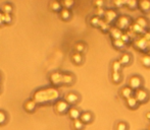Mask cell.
<instances>
[{
	"label": "cell",
	"mask_w": 150,
	"mask_h": 130,
	"mask_svg": "<svg viewBox=\"0 0 150 130\" xmlns=\"http://www.w3.org/2000/svg\"><path fill=\"white\" fill-rule=\"evenodd\" d=\"M59 97V93L57 89H39L34 94V101L39 104L41 103H46V102H51V101L56 100Z\"/></svg>",
	"instance_id": "cell-1"
},
{
	"label": "cell",
	"mask_w": 150,
	"mask_h": 130,
	"mask_svg": "<svg viewBox=\"0 0 150 130\" xmlns=\"http://www.w3.org/2000/svg\"><path fill=\"white\" fill-rule=\"evenodd\" d=\"M131 26H132V20L128 15H120L115 22V27L120 31L128 30L131 28Z\"/></svg>",
	"instance_id": "cell-2"
},
{
	"label": "cell",
	"mask_w": 150,
	"mask_h": 130,
	"mask_svg": "<svg viewBox=\"0 0 150 130\" xmlns=\"http://www.w3.org/2000/svg\"><path fill=\"white\" fill-rule=\"evenodd\" d=\"M133 45L139 51H145V50L149 49L150 43L148 41H146L142 36V37H138L137 39H135L134 42H133Z\"/></svg>",
	"instance_id": "cell-3"
},
{
	"label": "cell",
	"mask_w": 150,
	"mask_h": 130,
	"mask_svg": "<svg viewBox=\"0 0 150 130\" xmlns=\"http://www.w3.org/2000/svg\"><path fill=\"white\" fill-rule=\"evenodd\" d=\"M143 85L142 78L138 75H133L129 78V87L133 89V91H138L141 89Z\"/></svg>",
	"instance_id": "cell-4"
},
{
	"label": "cell",
	"mask_w": 150,
	"mask_h": 130,
	"mask_svg": "<svg viewBox=\"0 0 150 130\" xmlns=\"http://www.w3.org/2000/svg\"><path fill=\"white\" fill-rule=\"evenodd\" d=\"M134 97L136 98V100L139 102V104H144V103H146L147 101L149 100V94L146 89H140L135 92Z\"/></svg>",
	"instance_id": "cell-5"
},
{
	"label": "cell",
	"mask_w": 150,
	"mask_h": 130,
	"mask_svg": "<svg viewBox=\"0 0 150 130\" xmlns=\"http://www.w3.org/2000/svg\"><path fill=\"white\" fill-rule=\"evenodd\" d=\"M119 18L117 16V12L115 11V9H108L105 11L104 14V22H107V24H112V22H115Z\"/></svg>",
	"instance_id": "cell-6"
},
{
	"label": "cell",
	"mask_w": 150,
	"mask_h": 130,
	"mask_svg": "<svg viewBox=\"0 0 150 130\" xmlns=\"http://www.w3.org/2000/svg\"><path fill=\"white\" fill-rule=\"evenodd\" d=\"M54 110H55V112L57 113V114H63V113H65L67 111L69 110V104H67L65 101L59 100L55 103V105H54Z\"/></svg>",
	"instance_id": "cell-7"
},
{
	"label": "cell",
	"mask_w": 150,
	"mask_h": 130,
	"mask_svg": "<svg viewBox=\"0 0 150 130\" xmlns=\"http://www.w3.org/2000/svg\"><path fill=\"white\" fill-rule=\"evenodd\" d=\"M49 79L52 85H62V73L58 72V71L52 72L49 76Z\"/></svg>",
	"instance_id": "cell-8"
},
{
	"label": "cell",
	"mask_w": 150,
	"mask_h": 130,
	"mask_svg": "<svg viewBox=\"0 0 150 130\" xmlns=\"http://www.w3.org/2000/svg\"><path fill=\"white\" fill-rule=\"evenodd\" d=\"M120 95L122 99L127 100V99H129V98H131V97L134 96V91H133L129 85L128 87H122L120 91Z\"/></svg>",
	"instance_id": "cell-9"
},
{
	"label": "cell",
	"mask_w": 150,
	"mask_h": 130,
	"mask_svg": "<svg viewBox=\"0 0 150 130\" xmlns=\"http://www.w3.org/2000/svg\"><path fill=\"white\" fill-rule=\"evenodd\" d=\"M79 99H80L79 96H78L76 93H69L64 96V101L69 105H75L76 103H78Z\"/></svg>",
	"instance_id": "cell-10"
},
{
	"label": "cell",
	"mask_w": 150,
	"mask_h": 130,
	"mask_svg": "<svg viewBox=\"0 0 150 130\" xmlns=\"http://www.w3.org/2000/svg\"><path fill=\"white\" fill-rule=\"evenodd\" d=\"M138 7L144 13L150 12V0H142L138 3Z\"/></svg>",
	"instance_id": "cell-11"
},
{
	"label": "cell",
	"mask_w": 150,
	"mask_h": 130,
	"mask_svg": "<svg viewBox=\"0 0 150 130\" xmlns=\"http://www.w3.org/2000/svg\"><path fill=\"white\" fill-rule=\"evenodd\" d=\"M67 113H69V117L71 119H73V120H78V119H80L81 114H82L81 111H80L78 108H75V107L69 109Z\"/></svg>",
	"instance_id": "cell-12"
},
{
	"label": "cell",
	"mask_w": 150,
	"mask_h": 130,
	"mask_svg": "<svg viewBox=\"0 0 150 130\" xmlns=\"http://www.w3.org/2000/svg\"><path fill=\"white\" fill-rule=\"evenodd\" d=\"M122 34H124L122 31H120L117 27H113V28H111L110 32H109V36H110V38L112 40H119L122 38Z\"/></svg>",
	"instance_id": "cell-13"
},
{
	"label": "cell",
	"mask_w": 150,
	"mask_h": 130,
	"mask_svg": "<svg viewBox=\"0 0 150 130\" xmlns=\"http://www.w3.org/2000/svg\"><path fill=\"white\" fill-rule=\"evenodd\" d=\"M126 103H127V106H128V108L132 109V110H135V109L138 108L139 106V102L136 100V98L133 96V97L129 98L126 100Z\"/></svg>",
	"instance_id": "cell-14"
},
{
	"label": "cell",
	"mask_w": 150,
	"mask_h": 130,
	"mask_svg": "<svg viewBox=\"0 0 150 130\" xmlns=\"http://www.w3.org/2000/svg\"><path fill=\"white\" fill-rule=\"evenodd\" d=\"M80 120L84 123V124H88L91 121L93 120V115L91 112H83L81 114V117H80Z\"/></svg>",
	"instance_id": "cell-15"
},
{
	"label": "cell",
	"mask_w": 150,
	"mask_h": 130,
	"mask_svg": "<svg viewBox=\"0 0 150 130\" xmlns=\"http://www.w3.org/2000/svg\"><path fill=\"white\" fill-rule=\"evenodd\" d=\"M131 61H132V56H131L130 53H127V52H125V53L122 54V56H120V62L122 63V65H129L131 63Z\"/></svg>",
	"instance_id": "cell-16"
},
{
	"label": "cell",
	"mask_w": 150,
	"mask_h": 130,
	"mask_svg": "<svg viewBox=\"0 0 150 130\" xmlns=\"http://www.w3.org/2000/svg\"><path fill=\"white\" fill-rule=\"evenodd\" d=\"M24 109L27 112L31 113L36 109V102L34 100H28L24 105Z\"/></svg>",
	"instance_id": "cell-17"
},
{
	"label": "cell",
	"mask_w": 150,
	"mask_h": 130,
	"mask_svg": "<svg viewBox=\"0 0 150 130\" xmlns=\"http://www.w3.org/2000/svg\"><path fill=\"white\" fill-rule=\"evenodd\" d=\"M74 82V75L71 73H63L62 74V85H69Z\"/></svg>",
	"instance_id": "cell-18"
},
{
	"label": "cell",
	"mask_w": 150,
	"mask_h": 130,
	"mask_svg": "<svg viewBox=\"0 0 150 130\" xmlns=\"http://www.w3.org/2000/svg\"><path fill=\"white\" fill-rule=\"evenodd\" d=\"M135 22H136L137 24H139L141 28L144 29V30H147V29H148V27H149L148 20H147L145 17H143V16H139V17L135 20Z\"/></svg>",
	"instance_id": "cell-19"
},
{
	"label": "cell",
	"mask_w": 150,
	"mask_h": 130,
	"mask_svg": "<svg viewBox=\"0 0 150 130\" xmlns=\"http://www.w3.org/2000/svg\"><path fill=\"white\" fill-rule=\"evenodd\" d=\"M49 7L50 9L52 10V11H59L62 9V5H61V2H58V1H55V0H53V1H51L49 3Z\"/></svg>",
	"instance_id": "cell-20"
},
{
	"label": "cell",
	"mask_w": 150,
	"mask_h": 130,
	"mask_svg": "<svg viewBox=\"0 0 150 130\" xmlns=\"http://www.w3.org/2000/svg\"><path fill=\"white\" fill-rule=\"evenodd\" d=\"M71 61H73L75 64H81L82 61H83V56H82V54L77 53V52L71 54Z\"/></svg>",
	"instance_id": "cell-21"
},
{
	"label": "cell",
	"mask_w": 150,
	"mask_h": 130,
	"mask_svg": "<svg viewBox=\"0 0 150 130\" xmlns=\"http://www.w3.org/2000/svg\"><path fill=\"white\" fill-rule=\"evenodd\" d=\"M99 29H100V31L102 33H109L110 32V30H111V28H110V24H107V22H104V20H101V22H100V24H99Z\"/></svg>",
	"instance_id": "cell-22"
},
{
	"label": "cell",
	"mask_w": 150,
	"mask_h": 130,
	"mask_svg": "<svg viewBox=\"0 0 150 130\" xmlns=\"http://www.w3.org/2000/svg\"><path fill=\"white\" fill-rule=\"evenodd\" d=\"M59 15H60V18L63 20H67L71 18V10L69 9H67V8H62L59 12Z\"/></svg>",
	"instance_id": "cell-23"
},
{
	"label": "cell",
	"mask_w": 150,
	"mask_h": 130,
	"mask_svg": "<svg viewBox=\"0 0 150 130\" xmlns=\"http://www.w3.org/2000/svg\"><path fill=\"white\" fill-rule=\"evenodd\" d=\"M130 29L133 31V33H136V34H143V35H144V34L146 33V30L141 28V27L139 26V24H137L136 22H133Z\"/></svg>",
	"instance_id": "cell-24"
},
{
	"label": "cell",
	"mask_w": 150,
	"mask_h": 130,
	"mask_svg": "<svg viewBox=\"0 0 150 130\" xmlns=\"http://www.w3.org/2000/svg\"><path fill=\"white\" fill-rule=\"evenodd\" d=\"M112 46L117 50H122L125 47H126V44L125 42L122 41V39H119V40H112Z\"/></svg>",
	"instance_id": "cell-25"
},
{
	"label": "cell",
	"mask_w": 150,
	"mask_h": 130,
	"mask_svg": "<svg viewBox=\"0 0 150 130\" xmlns=\"http://www.w3.org/2000/svg\"><path fill=\"white\" fill-rule=\"evenodd\" d=\"M122 67V65L120 62V60H115V61H112V63H111V70H112V72H120Z\"/></svg>",
	"instance_id": "cell-26"
},
{
	"label": "cell",
	"mask_w": 150,
	"mask_h": 130,
	"mask_svg": "<svg viewBox=\"0 0 150 130\" xmlns=\"http://www.w3.org/2000/svg\"><path fill=\"white\" fill-rule=\"evenodd\" d=\"M111 80H112V82L115 83H120V81H122V75L120 72H112L111 73V76H110Z\"/></svg>",
	"instance_id": "cell-27"
},
{
	"label": "cell",
	"mask_w": 150,
	"mask_h": 130,
	"mask_svg": "<svg viewBox=\"0 0 150 130\" xmlns=\"http://www.w3.org/2000/svg\"><path fill=\"white\" fill-rule=\"evenodd\" d=\"M75 51L77 53H82L86 50V45L83 43V42H78V43L75 44Z\"/></svg>",
	"instance_id": "cell-28"
},
{
	"label": "cell",
	"mask_w": 150,
	"mask_h": 130,
	"mask_svg": "<svg viewBox=\"0 0 150 130\" xmlns=\"http://www.w3.org/2000/svg\"><path fill=\"white\" fill-rule=\"evenodd\" d=\"M141 63L146 68H150V54H145L142 58H141Z\"/></svg>",
	"instance_id": "cell-29"
},
{
	"label": "cell",
	"mask_w": 150,
	"mask_h": 130,
	"mask_svg": "<svg viewBox=\"0 0 150 130\" xmlns=\"http://www.w3.org/2000/svg\"><path fill=\"white\" fill-rule=\"evenodd\" d=\"M102 18L98 17V16H92L90 18V24L94 28H99V24H100V22Z\"/></svg>",
	"instance_id": "cell-30"
},
{
	"label": "cell",
	"mask_w": 150,
	"mask_h": 130,
	"mask_svg": "<svg viewBox=\"0 0 150 130\" xmlns=\"http://www.w3.org/2000/svg\"><path fill=\"white\" fill-rule=\"evenodd\" d=\"M138 3L139 2H137L136 0H128V1H126V6L129 8V9L134 10L138 7Z\"/></svg>",
	"instance_id": "cell-31"
},
{
	"label": "cell",
	"mask_w": 150,
	"mask_h": 130,
	"mask_svg": "<svg viewBox=\"0 0 150 130\" xmlns=\"http://www.w3.org/2000/svg\"><path fill=\"white\" fill-rule=\"evenodd\" d=\"M1 11L2 13H9L12 11V5L9 3H4L3 5L1 6Z\"/></svg>",
	"instance_id": "cell-32"
},
{
	"label": "cell",
	"mask_w": 150,
	"mask_h": 130,
	"mask_svg": "<svg viewBox=\"0 0 150 130\" xmlns=\"http://www.w3.org/2000/svg\"><path fill=\"white\" fill-rule=\"evenodd\" d=\"M73 128L75 129V130H82V129L84 128V123L82 122L80 119H78V120H74Z\"/></svg>",
	"instance_id": "cell-33"
},
{
	"label": "cell",
	"mask_w": 150,
	"mask_h": 130,
	"mask_svg": "<svg viewBox=\"0 0 150 130\" xmlns=\"http://www.w3.org/2000/svg\"><path fill=\"white\" fill-rule=\"evenodd\" d=\"M106 10L103 7L101 8H95V16H98V17H104V14Z\"/></svg>",
	"instance_id": "cell-34"
},
{
	"label": "cell",
	"mask_w": 150,
	"mask_h": 130,
	"mask_svg": "<svg viewBox=\"0 0 150 130\" xmlns=\"http://www.w3.org/2000/svg\"><path fill=\"white\" fill-rule=\"evenodd\" d=\"M74 4H75V2L73 0H64V1L61 2V5L63 6V8H67V9H69Z\"/></svg>",
	"instance_id": "cell-35"
},
{
	"label": "cell",
	"mask_w": 150,
	"mask_h": 130,
	"mask_svg": "<svg viewBox=\"0 0 150 130\" xmlns=\"http://www.w3.org/2000/svg\"><path fill=\"white\" fill-rule=\"evenodd\" d=\"M2 20H3V24H10L12 20V17L9 13H3L2 14Z\"/></svg>",
	"instance_id": "cell-36"
},
{
	"label": "cell",
	"mask_w": 150,
	"mask_h": 130,
	"mask_svg": "<svg viewBox=\"0 0 150 130\" xmlns=\"http://www.w3.org/2000/svg\"><path fill=\"white\" fill-rule=\"evenodd\" d=\"M115 129H117V130H128V124H127L126 122H122V121H120V122H119L117 124Z\"/></svg>",
	"instance_id": "cell-37"
},
{
	"label": "cell",
	"mask_w": 150,
	"mask_h": 130,
	"mask_svg": "<svg viewBox=\"0 0 150 130\" xmlns=\"http://www.w3.org/2000/svg\"><path fill=\"white\" fill-rule=\"evenodd\" d=\"M120 39L122 40V41L125 42V44H129L130 43L131 41H132V40H131V36H130V34H128V33H124L122 34V38H120Z\"/></svg>",
	"instance_id": "cell-38"
},
{
	"label": "cell",
	"mask_w": 150,
	"mask_h": 130,
	"mask_svg": "<svg viewBox=\"0 0 150 130\" xmlns=\"http://www.w3.org/2000/svg\"><path fill=\"white\" fill-rule=\"evenodd\" d=\"M92 5L95 6L96 8H101L104 5V1H103V0H96V1L92 2Z\"/></svg>",
	"instance_id": "cell-39"
},
{
	"label": "cell",
	"mask_w": 150,
	"mask_h": 130,
	"mask_svg": "<svg viewBox=\"0 0 150 130\" xmlns=\"http://www.w3.org/2000/svg\"><path fill=\"white\" fill-rule=\"evenodd\" d=\"M112 4H113V6H115V7L120 8V7H122V6L126 5V1H120V0H115V1L112 2Z\"/></svg>",
	"instance_id": "cell-40"
},
{
	"label": "cell",
	"mask_w": 150,
	"mask_h": 130,
	"mask_svg": "<svg viewBox=\"0 0 150 130\" xmlns=\"http://www.w3.org/2000/svg\"><path fill=\"white\" fill-rule=\"evenodd\" d=\"M5 120H6V115H5V113H4L3 111H0V125L4 124Z\"/></svg>",
	"instance_id": "cell-41"
},
{
	"label": "cell",
	"mask_w": 150,
	"mask_h": 130,
	"mask_svg": "<svg viewBox=\"0 0 150 130\" xmlns=\"http://www.w3.org/2000/svg\"><path fill=\"white\" fill-rule=\"evenodd\" d=\"M143 37H144V39L146 40V41H148L150 43V32H146L143 35Z\"/></svg>",
	"instance_id": "cell-42"
},
{
	"label": "cell",
	"mask_w": 150,
	"mask_h": 130,
	"mask_svg": "<svg viewBox=\"0 0 150 130\" xmlns=\"http://www.w3.org/2000/svg\"><path fill=\"white\" fill-rule=\"evenodd\" d=\"M145 118H146V120H148L150 122V112H147L146 114H145Z\"/></svg>",
	"instance_id": "cell-43"
},
{
	"label": "cell",
	"mask_w": 150,
	"mask_h": 130,
	"mask_svg": "<svg viewBox=\"0 0 150 130\" xmlns=\"http://www.w3.org/2000/svg\"><path fill=\"white\" fill-rule=\"evenodd\" d=\"M2 14H3V13H2V12L0 11V24H3V20H2Z\"/></svg>",
	"instance_id": "cell-44"
},
{
	"label": "cell",
	"mask_w": 150,
	"mask_h": 130,
	"mask_svg": "<svg viewBox=\"0 0 150 130\" xmlns=\"http://www.w3.org/2000/svg\"><path fill=\"white\" fill-rule=\"evenodd\" d=\"M148 130H150V124H149V127H148Z\"/></svg>",
	"instance_id": "cell-45"
},
{
	"label": "cell",
	"mask_w": 150,
	"mask_h": 130,
	"mask_svg": "<svg viewBox=\"0 0 150 130\" xmlns=\"http://www.w3.org/2000/svg\"><path fill=\"white\" fill-rule=\"evenodd\" d=\"M148 51L150 52V46H149V49H148Z\"/></svg>",
	"instance_id": "cell-46"
},
{
	"label": "cell",
	"mask_w": 150,
	"mask_h": 130,
	"mask_svg": "<svg viewBox=\"0 0 150 130\" xmlns=\"http://www.w3.org/2000/svg\"><path fill=\"white\" fill-rule=\"evenodd\" d=\"M0 78H1V76H0Z\"/></svg>",
	"instance_id": "cell-47"
}]
</instances>
